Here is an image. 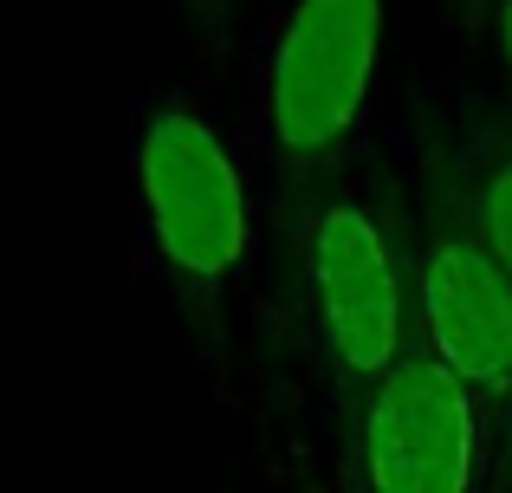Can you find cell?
Masks as SVG:
<instances>
[{
	"label": "cell",
	"mask_w": 512,
	"mask_h": 493,
	"mask_svg": "<svg viewBox=\"0 0 512 493\" xmlns=\"http://www.w3.org/2000/svg\"><path fill=\"white\" fill-rule=\"evenodd\" d=\"M130 189L150 253L175 279L214 286L253 247V208L227 137L188 98H150L130 137Z\"/></svg>",
	"instance_id": "6da1fadb"
},
{
	"label": "cell",
	"mask_w": 512,
	"mask_h": 493,
	"mask_svg": "<svg viewBox=\"0 0 512 493\" xmlns=\"http://www.w3.org/2000/svg\"><path fill=\"white\" fill-rule=\"evenodd\" d=\"M383 0H286L260 52V124L286 163L344 150L383 65Z\"/></svg>",
	"instance_id": "7a4b0ae2"
},
{
	"label": "cell",
	"mask_w": 512,
	"mask_h": 493,
	"mask_svg": "<svg viewBox=\"0 0 512 493\" xmlns=\"http://www.w3.org/2000/svg\"><path fill=\"white\" fill-rule=\"evenodd\" d=\"M305 286L318 305L325 357L357 383H383L402 364V273L370 208L331 202L305 228Z\"/></svg>",
	"instance_id": "3957f363"
},
{
	"label": "cell",
	"mask_w": 512,
	"mask_h": 493,
	"mask_svg": "<svg viewBox=\"0 0 512 493\" xmlns=\"http://www.w3.org/2000/svg\"><path fill=\"white\" fill-rule=\"evenodd\" d=\"M363 474L370 493H474L480 416L474 390L435 357H402L363 416Z\"/></svg>",
	"instance_id": "277c9868"
},
{
	"label": "cell",
	"mask_w": 512,
	"mask_h": 493,
	"mask_svg": "<svg viewBox=\"0 0 512 493\" xmlns=\"http://www.w3.org/2000/svg\"><path fill=\"white\" fill-rule=\"evenodd\" d=\"M422 331L428 357L448 364L467 390L512 383V273L474 234H441L422 253Z\"/></svg>",
	"instance_id": "5b68a950"
},
{
	"label": "cell",
	"mask_w": 512,
	"mask_h": 493,
	"mask_svg": "<svg viewBox=\"0 0 512 493\" xmlns=\"http://www.w3.org/2000/svg\"><path fill=\"white\" fill-rule=\"evenodd\" d=\"M474 241L512 273V150L487 169V176H480V195H474Z\"/></svg>",
	"instance_id": "8992f818"
},
{
	"label": "cell",
	"mask_w": 512,
	"mask_h": 493,
	"mask_svg": "<svg viewBox=\"0 0 512 493\" xmlns=\"http://www.w3.org/2000/svg\"><path fill=\"white\" fill-rule=\"evenodd\" d=\"M487 39H493V52H500L506 78H512V0H493L487 7Z\"/></svg>",
	"instance_id": "52a82bcc"
}]
</instances>
